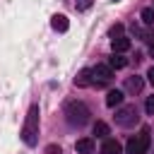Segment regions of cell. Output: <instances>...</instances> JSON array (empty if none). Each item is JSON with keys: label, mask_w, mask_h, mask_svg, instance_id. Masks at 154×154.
Segmentation results:
<instances>
[{"label": "cell", "mask_w": 154, "mask_h": 154, "mask_svg": "<svg viewBox=\"0 0 154 154\" xmlns=\"http://www.w3.org/2000/svg\"><path fill=\"white\" fill-rule=\"evenodd\" d=\"M22 140H24V144H29V147H34L36 140H38V106H36V103H34V106L29 108V113H26V120H24V128H22Z\"/></svg>", "instance_id": "1"}, {"label": "cell", "mask_w": 154, "mask_h": 154, "mask_svg": "<svg viewBox=\"0 0 154 154\" xmlns=\"http://www.w3.org/2000/svg\"><path fill=\"white\" fill-rule=\"evenodd\" d=\"M65 116H67V123H70V125L82 128V125L89 120V108H87L82 101H70V103L65 106Z\"/></svg>", "instance_id": "2"}, {"label": "cell", "mask_w": 154, "mask_h": 154, "mask_svg": "<svg viewBox=\"0 0 154 154\" xmlns=\"http://www.w3.org/2000/svg\"><path fill=\"white\" fill-rule=\"evenodd\" d=\"M149 149V130L144 128L137 137H130L128 142V154H147Z\"/></svg>", "instance_id": "3"}, {"label": "cell", "mask_w": 154, "mask_h": 154, "mask_svg": "<svg viewBox=\"0 0 154 154\" xmlns=\"http://www.w3.org/2000/svg\"><path fill=\"white\" fill-rule=\"evenodd\" d=\"M116 120H118V125H123V128L135 125V123H137V108H135V106H123V108L116 113Z\"/></svg>", "instance_id": "4"}, {"label": "cell", "mask_w": 154, "mask_h": 154, "mask_svg": "<svg viewBox=\"0 0 154 154\" xmlns=\"http://www.w3.org/2000/svg\"><path fill=\"white\" fill-rule=\"evenodd\" d=\"M91 77H94V84H103V82H108L113 77V67L99 63L96 67H91Z\"/></svg>", "instance_id": "5"}, {"label": "cell", "mask_w": 154, "mask_h": 154, "mask_svg": "<svg viewBox=\"0 0 154 154\" xmlns=\"http://www.w3.org/2000/svg\"><path fill=\"white\" fill-rule=\"evenodd\" d=\"M75 152H77V154H91V152H94V140H89V137L77 140V142H75Z\"/></svg>", "instance_id": "6"}, {"label": "cell", "mask_w": 154, "mask_h": 154, "mask_svg": "<svg viewBox=\"0 0 154 154\" xmlns=\"http://www.w3.org/2000/svg\"><path fill=\"white\" fill-rule=\"evenodd\" d=\"M51 26H53L55 31H67L70 22H67L65 14H53V17H51Z\"/></svg>", "instance_id": "7"}, {"label": "cell", "mask_w": 154, "mask_h": 154, "mask_svg": "<svg viewBox=\"0 0 154 154\" xmlns=\"http://www.w3.org/2000/svg\"><path fill=\"white\" fill-rule=\"evenodd\" d=\"M120 103H123V91H120V89H111L108 96H106V106L116 108V106H120Z\"/></svg>", "instance_id": "8"}, {"label": "cell", "mask_w": 154, "mask_h": 154, "mask_svg": "<svg viewBox=\"0 0 154 154\" xmlns=\"http://www.w3.org/2000/svg\"><path fill=\"white\" fill-rule=\"evenodd\" d=\"M101 154H120V144H118L116 140H103Z\"/></svg>", "instance_id": "9"}, {"label": "cell", "mask_w": 154, "mask_h": 154, "mask_svg": "<svg viewBox=\"0 0 154 154\" xmlns=\"http://www.w3.org/2000/svg\"><path fill=\"white\" fill-rule=\"evenodd\" d=\"M128 48H130V38H125V36L113 38V53H125Z\"/></svg>", "instance_id": "10"}, {"label": "cell", "mask_w": 154, "mask_h": 154, "mask_svg": "<svg viewBox=\"0 0 154 154\" xmlns=\"http://www.w3.org/2000/svg\"><path fill=\"white\" fill-rule=\"evenodd\" d=\"M91 82H94L91 70H82V72L75 77V84H79V87H87V84H91Z\"/></svg>", "instance_id": "11"}, {"label": "cell", "mask_w": 154, "mask_h": 154, "mask_svg": "<svg viewBox=\"0 0 154 154\" xmlns=\"http://www.w3.org/2000/svg\"><path fill=\"white\" fill-rule=\"evenodd\" d=\"M108 65H111L113 70H120V67H125V65H128V58H123L120 53H113V58L108 60Z\"/></svg>", "instance_id": "12"}, {"label": "cell", "mask_w": 154, "mask_h": 154, "mask_svg": "<svg viewBox=\"0 0 154 154\" xmlns=\"http://www.w3.org/2000/svg\"><path fill=\"white\" fill-rule=\"evenodd\" d=\"M94 135H96V137H106V135H108V125H106L103 120H96V123H94Z\"/></svg>", "instance_id": "13"}, {"label": "cell", "mask_w": 154, "mask_h": 154, "mask_svg": "<svg viewBox=\"0 0 154 154\" xmlns=\"http://www.w3.org/2000/svg\"><path fill=\"white\" fill-rule=\"evenodd\" d=\"M125 87H128L130 91H140V89H142V79H140V77H128Z\"/></svg>", "instance_id": "14"}, {"label": "cell", "mask_w": 154, "mask_h": 154, "mask_svg": "<svg viewBox=\"0 0 154 154\" xmlns=\"http://www.w3.org/2000/svg\"><path fill=\"white\" fill-rule=\"evenodd\" d=\"M142 22L144 24H154V7H144L142 10Z\"/></svg>", "instance_id": "15"}, {"label": "cell", "mask_w": 154, "mask_h": 154, "mask_svg": "<svg viewBox=\"0 0 154 154\" xmlns=\"http://www.w3.org/2000/svg\"><path fill=\"white\" fill-rule=\"evenodd\" d=\"M144 108H147V113H149V116H154V96H147V103H144Z\"/></svg>", "instance_id": "16"}, {"label": "cell", "mask_w": 154, "mask_h": 154, "mask_svg": "<svg viewBox=\"0 0 154 154\" xmlns=\"http://www.w3.org/2000/svg\"><path fill=\"white\" fill-rule=\"evenodd\" d=\"M94 0H77V10H89Z\"/></svg>", "instance_id": "17"}, {"label": "cell", "mask_w": 154, "mask_h": 154, "mask_svg": "<svg viewBox=\"0 0 154 154\" xmlns=\"http://www.w3.org/2000/svg\"><path fill=\"white\" fill-rule=\"evenodd\" d=\"M46 154H63V152H60L58 144H48V147H46Z\"/></svg>", "instance_id": "18"}, {"label": "cell", "mask_w": 154, "mask_h": 154, "mask_svg": "<svg viewBox=\"0 0 154 154\" xmlns=\"http://www.w3.org/2000/svg\"><path fill=\"white\" fill-rule=\"evenodd\" d=\"M120 29H123V26H120V24H118V26H113V29H111V34H113V36H116V38H118V34H120Z\"/></svg>", "instance_id": "19"}, {"label": "cell", "mask_w": 154, "mask_h": 154, "mask_svg": "<svg viewBox=\"0 0 154 154\" xmlns=\"http://www.w3.org/2000/svg\"><path fill=\"white\" fill-rule=\"evenodd\" d=\"M147 77H149V82H152V87H154V67H149V72H147Z\"/></svg>", "instance_id": "20"}, {"label": "cell", "mask_w": 154, "mask_h": 154, "mask_svg": "<svg viewBox=\"0 0 154 154\" xmlns=\"http://www.w3.org/2000/svg\"><path fill=\"white\" fill-rule=\"evenodd\" d=\"M149 55H152V58H154V43H152V46H149Z\"/></svg>", "instance_id": "21"}, {"label": "cell", "mask_w": 154, "mask_h": 154, "mask_svg": "<svg viewBox=\"0 0 154 154\" xmlns=\"http://www.w3.org/2000/svg\"><path fill=\"white\" fill-rule=\"evenodd\" d=\"M116 2H118V0H116Z\"/></svg>", "instance_id": "22"}]
</instances>
